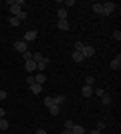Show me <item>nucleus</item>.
Segmentation results:
<instances>
[{
	"label": "nucleus",
	"mask_w": 121,
	"mask_h": 134,
	"mask_svg": "<svg viewBox=\"0 0 121 134\" xmlns=\"http://www.w3.org/2000/svg\"><path fill=\"white\" fill-rule=\"evenodd\" d=\"M22 6H24V0H14V4L10 6V16H20V12H22Z\"/></svg>",
	"instance_id": "1"
},
{
	"label": "nucleus",
	"mask_w": 121,
	"mask_h": 134,
	"mask_svg": "<svg viewBox=\"0 0 121 134\" xmlns=\"http://www.w3.org/2000/svg\"><path fill=\"white\" fill-rule=\"evenodd\" d=\"M45 82H46V74L45 72H36L35 74V84H40V86H42Z\"/></svg>",
	"instance_id": "8"
},
{
	"label": "nucleus",
	"mask_w": 121,
	"mask_h": 134,
	"mask_svg": "<svg viewBox=\"0 0 121 134\" xmlns=\"http://www.w3.org/2000/svg\"><path fill=\"white\" fill-rule=\"evenodd\" d=\"M93 12H95V14H103V6H101V2H93Z\"/></svg>",
	"instance_id": "13"
},
{
	"label": "nucleus",
	"mask_w": 121,
	"mask_h": 134,
	"mask_svg": "<svg viewBox=\"0 0 121 134\" xmlns=\"http://www.w3.org/2000/svg\"><path fill=\"white\" fill-rule=\"evenodd\" d=\"M49 62H51V58H49V56H45V60L36 64V72H45L46 66H49Z\"/></svg>",
	"instance_id": "6"
},
{
	"label": "nucleus",
	"mask_w": 121,
	"mask_h": 134,
	"mask_svg": "<svg viewBox=\"0 0 121 134\" xmlns=\"http://www.w3.org/2000/svg\"><path fill=\"white\" fill-rule=\"evenodd\" d=\"M73 60H75V62H83L85 58H83V54H81V52H75V50H73Z\"/></svg>",
	"instance_id": "21"
},
{
	"label": "nucleus",
	"mask_w": 121,
	"mask_h": 134,
	"mask_svg": "<svg viewBox=\"0 0 121 134\" xmlns=\"http://www.w3.org/2000/svg\"><path fill=\"white\" fill-rule=\"evenodd\" d=\"M32 40H36V30H28V32H24V38H22V42H32Z\"/></svg>",
	"instance_id": "5"
},
{
	"label": "nucleus",
	"mask_w": 121,
	"mask_h": 134,
	"mask_svg": "<svg viewBox=\"0 0 121 134\" xmlns=\"http://www.w3.org/2000/svg\"><path fill=\"white\" fill-rule=\"evenodd\" d=\"M26 18H28V14H26V12H20V16H18V20H26Z\"/></svg>",
	"instance_id": "31"
},
{
	"label": "nucleus",
	"mask_w": 121,
	"mask_h": 134,
	"mask_svg": "<svg viewBox=\"0 0 121 134\" xmlns=\"http://www.w3.org/2000/svg\"><path fill=\"white\" fill-rule=\"evenodd\" d=\"M32 60L38 64V62H42L45 60V54H40V52H32Z\"/></svg>",
	"instance_id": "16"
},
{
	"label": "nucleus",
	"mask_w": 121,
	"mask_h": 134,
	"mask_svg": "<svg viewBox=\"0 0 121 134\" xmlns=\"http://www.w3.org/2000/svg\"><path fill=\"white\" fill-rule=\"evenodd\" d=\"M14 50L20 52V54H24V52L28 50V44H26V42H22V40H16V42H14Z\"/></svg>",
	"instance_id": "4"
},
{
	"label": "nucleus",
	"mask_w": 121,
	"mask_h": 134,
	"mask_svg": "<svg viewBox=\"0 0 121 134\" xmlns=\"http://www.w3.org/2000/svg\"><path fill=\"white\" fill-rule=\"evenodd\" d=\"M0 118H4V108L0 106Z\"/></svg>",
	"instance_id": "36"
},
{
	"label": "nucleus",
	"mask_w": 121,
	"mask_h": 134,
	"mask_svg": "<svg viewBox=\"0 0 121 134\" xmlns=\"http://www.w3.org/2000/svg\"><path fill=\"white\" fill-rule=\"evenodd\" d=\"M8 126H10L8 120H6V118H0V130H8Z\"/></svg>",
	"instance_id": "23"
},
{
	"label": "nucleus",
	"mask_w": 121,
	"mask_h": 134,
	"mask_svg": "<svg viewBox=\"0 0 121 134\" xmlns=\"http://www.w3.org/2000/svg\"><path fill=\"white\" fill-rule=\"evenodd\" d=\"M57 26H59V30L67 32V30H69V20H59V22H57Z\"/></svg>",
	"instance_id": "12"
},
{
	"label": "nucleus",
	"mask_w": 121,
	"mask_h": 134,
	"mask_svg": "<svg viewBox=\"0 0 121 134\" xmlns=\"http://www.w3.org/2000/svg\"><path fill=\"white\" fill-rule=\"evenodd\" d=\"M81 94L85 96V98H89V96H93V86H89V84H85V86L81 88Z\"/></svg>",
	"instance_id": "10"
},
{
	"label": "nucleus",
	"mask_w": 121,
	"mask_h": 134,
	"mask_svg": "<svg viewBox=\"0 0 121 134\" xmlns=\"http://www.w3.org/2000/svg\"><path fill=\"white\" fill-rule=\"evenodd\" d=\"M57 16H59V20H67V8H59V12H57Z\"/></svg>",
	"instance_id": "14"
},
{
	"label": "nucleus",
	"mask_w": 121,
	"mask_h": 134,
	"mask_svg": "<svg viewBox=\"0 0 121 134\" xmlns=\"http://www.w3.org/2000/svg\"><path fill=\"white\" fill-rule=\"evenodd\" d=\"M101 6H103V14H101V16H111V14L115 12V8H117L115 2H103Z\"/></svg>",
	"instance_id": "2"
},
{
	"label": "nucleus",
	"mask_w": 121,
	"mask_h": 134,
	"mask_svg": "<svg viewBox=\"0 0 121 134\" xmlns=\"http://www.w3.org/2000/svg\"><path fill=\"white\" fill-rule=\"evenodd\" d=\"M36 134H49V132H46L45 128H38V130H36Z\"/></svg>",
	"instance_id": "34"
},
{
	"label": "nucleus",
	"mask_w": 121,
	"mask_h": 134,
	"mask_svg": "<svg viewBox=\"0 0 121 134\" xmlns=\"http://www.w3.org/2000/svg\"><path fill=\"white\" fill-rule=\"evenodd\" d=\"M65 100H67V98H65V94H59V96H55V98H52V104H57V106H63Z\"/></svg>",
	"instance_id": "11"
},
{
	"label": "nucleus",
	"mask_w": 121,
	"mask_h": 134,
	"mask_svg": "<svg viewBox=\"0 0 121 134\" xmlns=\"http://www.w3.org/2000/svg\"><path fill=\"white\" fill-rule=\"evenodd\" d=\"M97 130H105V122H101V120H99V122H97Z\"/></svg>",
	"instance_id": "32"
},
{
	"label": "nucleus",
	"mask_w": 121,
	"mask_h": 134,
	"mask_svg": "<svg viewBox=\"0 0 121 134\" xmlns=\"http://www.w3.org/2000/svg\"><path fill=\"white\" fill-rule=\"evenodd\" d=\"M30 92H32V94H40V92H42V86H40V84H32V86H30Z\"/></svg>",
	"instance_id": "19"
},
{
	"label": "nucleus",
	"mask_w": 121,
	"mask_h": 134,
	"mask_svg": "<svg viewBox=\"0 0 121 134\" xmlns=\"http://www.w3.org/2000/svg\"><path fill=\"white\" fill-rule=\"evenodd\" d=\"M22 58H24V62H26V60H32V52H30V50H26V52L22 54Z\"/></svg>",
	"instance_id": "24"
},
{
	"label": "nucleus",
	"mask_w": 121,
	"mask_h": 134,
	"mask_svg": "<svg viewBox=\"0 0 121 134\" xmlns=\"http://www.w3.org/2000/svg\"><path fill=\"white\" fill-rule=\"evenodd\" d=\"M71 132H73V134H85V128H83V126H79V124H75V126L71 128Z\"/></svg>",
	"instance_id": "18"
},
{
	"label": "nucleus",
	"mask_w": 121,
	"mask_h": 134,
	"mask_svg": "<svg viewBox=\"0 0 121 134\" xmlns=\"http://www.w3.org/2000/svg\"><path fill=\"white\" fill-rule=\"evenodd\" d=\"M26 84H28V86H32V84H35V76H32V74H28V76H26Z\"/></svg>",
	"instance_id": "27"
},
{
	"label": "nucleus",
	"mask_w": 121,
	"mask_h": 134,
	"mask_svg": "<svg viewBox=\"0 0 121 134\" xmlns=\"http://www.w3.org/2000/svg\"><path fill=\"white\" fill-rule=\"evenodd\" d=\"M113 38L119 42V40H121V30H115V32H113Z\"/></svg>",
	"instance_id": "29"
},
{
	"label": "nucleus",
	"mask_w": 121,
	"mask_h": 134,
	"mask_svg": "<svg viewBox=\"0 0 121 134\" xmlns=\"http://www.w3.org/2000/svg\"><path fill=\"white\" fill-rule=\"evenodd\" d=\"M8 24H10V26H14V28H16V26H20V20H18L16 16H10V18H8Z\"/></svg>",
	"instance_id": "20"
},
{
	"label": "nucleus",
	"mask_w": 121,
	"mask_h": 134,
	"mask_svg": "<svg viewBox=\"0 0 121 134\" xmlns=\"http://www.w3.org/2000/svg\"><path fill=\"white\" fill-rule=\"evenodd\" d=\"M63 134H73V132H71V130H67V128H65V130H63Z\"/></svg>",
	"instance_id": "37"
},
{
	"label": "nucleus",
	"mask_w": 121,
	"mask_h": 134,
	"mask_svg": "<svg viewBox=\"0 0 121 134\" xmlns=\"http://www.w3.org/2000/svg\"><path fill=\"white\" fill-rule=\"evenodd\" d=\"M89 134H101V130H97V128H95V130H91Z\"/></svg>",
	"instance_id": "35"
},
{
	"label": "nucleus",
	"mask_w": 121,
	"mask_h": 134,
	"mask_svg": "<svg viewBox=\"0 0 121 134\" xmlns=\"http://www.w3.org/2000/svg\"><path fill=\"white\" fill-rule=\"evenodd\" d=\"M85 84L93 86V84H95V76H93V74H87V76H85Z\"/></svg>",
	"instance_id": "22"
},
{
	"label": "nucleus",
	"mask_w": 121,
	"mask_h": 134,
	"mask_svg": "<svg viewBox=\"0 0 121 134\" xmlns=\"http://www.w3.org/2000/svg\"><path fill=\"white\" fill-rule=\"evenodd\" d=\"M83 46H85L83 42H75V52H81V50H83Z\"/></svg>",
	"instance_id": "28"
},
{
	"label": "nucleus",
	"mask_w": 121,
	"mask_h": 134,
	"mask_svg": "<svg viewBox=\"0 0 121 134\" xmlns=\"http://www.w3.org/2000/svg\"><path fill=\"white\" fill-rule=\"evenodd\" d=\"M24 70H26V72H36V62L35 60H26L24 62Z\"/></svg>",
	"instance_id": "7"
},
{
	"label": "nucleus",
	"mask_w": 121,
	"mask_h": 134,
	"mask_svg": "<svg viewBox=\"0 0 121 134\" xmlns=\"http://www.w3.org/2000/svg\"><path fill=\"white\" fill-rule=\"evenodd\" d=\"M101 104H103V106H109V104H111V96L107 94V92L101 96Z\"/></svg>",
	"instance_id": "15"
},
{
	"label": "nucleus",
	"mask_w": 121,
	"mask_h": 134,
	"mask_svg": "<svg viewBox=\"0 0 121 134\" xmlns=\"http://www.w3.org/2000/svg\"><path fill=\"white\" fill-rule=\"evenodd\" d=\"M81 54H83V58H91V56H95V48L91 44H85L83 50H81Z\"/></svg>",
	"instance_id": "3"
},
{
	"label": "nucleus",
	"mask_w": 121,
	"mask_h": 134,
	"mask_svg": "<svg viewBox=\"0 0 121 134\" xmlns=\"http://www.w3.org/2000/svg\"><path fill=\"white\" fill-rule=\"evenodd\" d=\"M49 112H51V116H59V112H61V106H57V104H52V106L49 108Z\"/></svg>",
	"instance_id": "17"
},
{
	"label": "nucleus",
	"mask_w": 121,
	"mask_h": 134,
	"mask_svg": "<svg viewBox=\"0 0 121 134\" xmlns=\"http://www.w3.org/2000/svg\"><path fill=\"white\" fill-rule=\"evenodd\" d=\"M6 96H8V94H6V90H0V100H4Z\"/></svg>",
	"instance_id": "33"
},
{
	"label": "nucleus",
	"mask_w": 121,
	"mask_h": 134,
	"mask_svg": "<svg viewBox=\"0 0 121 134\" xmlns=\"http://www.w3.org/2000/svg\"><path fill=\"white\" fill-rule=\"evenodd\" d=\"M73 126H75V122H73V120H71V118H69V120L65 122V128H67V130H71V128H73Z\"/></svg>",
	"instance_id": "26"
},
{
	"label": "nucleus",
	"mask_w": 121,
	"mask_h": 134,
	"mask_svg": "<svg viewBox=\"0 0 121 134\" xmlns=\"http://www.w3.org/2000/svg\"><path fill=\"white\" fill-rule=\"evenodd\" d=\"M119 68H121V54H117L111 60V70H119Z\"/></svg>",
	"instance_id": "9"
},
{
	"label": "nucleus",
	"mask_w": 121,
	"mask_h": 134,
	"mask_svg": "<svg viewBox=\"0 0 121 134\" xmlns=\"http://www.w3.org/2000/svg\"><path fill=\"white\" fill-rule=\"evenodd\" d=\"M75 4H77L75 0H65V8H67V6H75Z\"/></svg>",
	"instance_id": "30"
},
{
	"label": "nucleus",
	"mask_w": 121,
	"mask_h": 134,
	"mask_svg": "<svg viewBox=\"0 0 121 134\" xmlns=\"http://www.w3.org/2000/svg\"><path fill=\"white\" fill-rule=\"evenodd\" d=\"M45 106H46V108L52 106V96H46V98H45Z\"/></svg>",
	"instance_id": "25"
}]
</instances>
